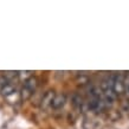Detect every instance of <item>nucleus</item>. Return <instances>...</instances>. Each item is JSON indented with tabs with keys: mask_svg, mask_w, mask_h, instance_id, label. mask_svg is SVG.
Segmentation results:
<instances>
[{
	"mask_svg": "<svg viewBox=\"0 0 129 129\" xmlns=\"http://www.w3.org/2000/svg\"><path fill=\"white\" fill-rule=\"evenodd\" d=\"M37 85H38V81H37V78L33 77V76L28 77L27 79H25L24 85H23V88H21V91H20V98H21L23 101L28 100V98L33 95V92L36 91Z\"/></svg>",
	"mask_w": 129,
	"mask_h": 129,
	"instance_id": "f257e3e1",
	"label": "nucleus"
},
{
	"mask_svg": "<svg viewBox=\"0 0 129 129\" xmlns=\"http://www.w3.org/2000/svg\"><path fill=\"white\" fill-rule=\"evenodd\" d=\"M125 90V84L124 81L122 79L121 76H115L114 78V83H113V91L115 95H121L124 92Z\"/></svg>",
	"mask_w": 129,
	"mask_h": 129,
	"instance_id": "f03ea898",
	"label": "nucleus"
},
{
	"mask_svg": "<svg viewBox=\"0 0 129 129\" xmlns=\"http://www.w3.org/2000/svg\"><path fill=\"white\" fill-rule=\"evenodd\" d=\"M0 92L4 97H10L11 95H13L16 92V86L13 85L11 82H8L5 79V82L0 85Z\"/></svg>",
	"mask_w": 129,
	"mask_h": 129,
	"instance_id": "7ed1b4c3",
	"label": "nucleus"
},
{
	"mask_svg": "<svg viewBox=\"0 0 129 129\" xmlns=\"http://www.w3.org/2000/svg\"><path fill=\"white\" fill-rule=\"evenodd\" d=\"M67 102V96L64 94H58L55 95V97L52 100V103H51V107L53 109H60Z\"/></svg>",
	"mask_w": 129,
	"mask_h": 129,
	"instance_id": "20e7f679",
	"label": "nucleus"
},
{
	"mask_svg": "<svg viewBox=\"0 0 129 129\" xmlns=\"http://www.w3.org/2000/svg\"><path fill=\"white\" fill-rule=\"evenodd\" d=\"M55 92L53 91H47L46 94L43 96V98H42V103H40V107L43 108V109H46V108H49V107H51V103H52V100H53V97H55Z\"/></svg>",
	"mask_w": 129,
	"mask_h": 129,
	"instance_id": "39448f33",
	"label": "nucleus"
}]
</instances>
